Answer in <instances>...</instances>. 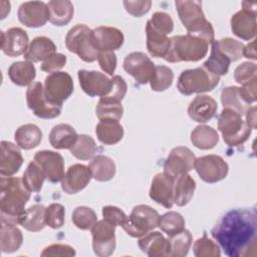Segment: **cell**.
<instances>
[{
  "label": "cell",
  "instance_id": "74e56055",
  "mask_svg": "<svg viewBox=\"0 0 257 257\" xmlns=\"http://www.w3.org/2000/svg\"><path fill=\"white\" fill-rule=\"evenodd\" d=\"M221 101L224 108L233 109L242 115H245L250 107V104H248L242 97L238 86H227L223 88L221 92Z\"/></svg>",
  "mask_w": 257,
  "mask_h": 257
},
{
  "label": "cell",
  "instance_id": "ba28073f",
  "mask_svg": "<svg viewBox=\"0 0 257 257\" xmlns=\"http://www.w3.org/2000/svg\"><path fill=\"white\" fill-rule=\"evenodd\" d=\"M160 215L148 205L136 206L121 226L127 235L140 238L158 227Z\"/></svg>",
  "mask_w": 257,
  "mask_h": 257
},
{
  "label": "cell",
  "instance_id": "8992f818",
  "mask_svg": "<svg viewBox=\"0 0 257 257\" xmlns=\"http://www.w3.org/2000/svg\"><path fill=\"white\" fill-rule=\"evenodd\" d=\"M219 81L220 76L202 66L184 70L178 78L177 87L182 94L191 95L211 91L218 85Z\"/></svg>",
  "mask_w": 257,
  "mask_h": 257
},
{
  "label": "cell",
  "instance_id": "83f0119b",
  "mask_svg": "<svg viewBox=\"0 0 257 257\" xmlns=\"http://www.w3.org/2000/svg\"><path fill=\"white\" fill-rule=\"evenodd\" d=\"M147 33V48L149 53L154 57H165L170 48V38L156 30L149 22L146 26Z\"/></svg>",
  "mask_w": 257,
  "mask_h": 257
},
{
  "label": "cell",
  "instance_id": "680465c9",
  "mask_svg": "<svg viewBox=\"0 0 257 257\" xmlns=\"http://www.w3.org/2000/svg\"><path fill=\"white\" fill-rule=\"evenodd\" d=\"M151 1H123L125 10L136 17H141L148 13L151 8Z\"/></svg>",
  "mask_w": 257,
  "mask_h": 257
},
{
  "label": "cell",
  "instance_id": "4316f807",
  "mask_svg": "<svg viewBox=\"0 0 257 257\" xmlns=\"http://www.w3.org/2000/svg\"><path fill=\"white\" fill-rule=\"evenodd\" d=\"M76 131L67 123H59L52 127L49 134V143L56 150L70 149L77 140Z\"/></svg>",
  "mask_w": 257,
  "mask_h": 257
},
{
  "label": "cell",
  "instance_id": "f35d334b",
  "mask_svg": "<svg viewBox=\"0 0 257 257\" xmlns=\"http://www.w3.org/2000/svg\"><path fill=\"white\" fill-rule=\"evenodd\" d=\"M231 60L223 53L220 51L218 48L216 41L212 42V48H211V54L209 58L204 62L203 66L208 69L210 72L221 76L225 75L230 66Z\"/></svg>",
  "mask_w": 257,
  "mask_h": 257
},
{
  "label": "cell",
  "instance_id": "60d3db41",
  "mask_svg": "<svg viewBox=\"0 0 257 257\" xmlns=\"http://www.w3.org/2000/svg\"><path fill=\"white\" fill-rule=\"evenodd\" d=\"M71 155L80 161H87L94 157L97 147L94 140L87 135H78L76 142L69 149Z\"/></svg>",
  "mask_w": 257,
  "mask_h": 257
},
{
  "label": "cell",
  "instance_id": "d6a6232c",
  "mask_svg": "<svg viewBox=\"0 0 257 257\" xmlns=\"http://www.w3.org/2000/svg\"><path fill=\"white\" fill-rule=\"evenodd\" d=\"M16 145L23 150L36 148L42 140V132L33 123H26L19 126L14 135Z\"/></svg>",
  "mask_w": 257,
  "mask_h": 257
},
{
  "label": "cell",
  "instance_id": "e575fe53",
  "mask_svg": "<svg viewBox=\"0 0 257 257\" xmlns=\"http://www.w3.org/2000/svg\"><path fill=\"white\" fill-rule=\"evenodd\" d=\"M23 242L22 232L13 224L2 223L0 231V247L3 253L17 251Z\"/></svg>",
  "mask_w": 257,
  "mask_h": 257
},
{
  "label": "cell",
  "instance_id": "5bb4252c",
  "mask_svg": "<svg viewBox=\"0 0 257 257\" xmlns=\"http://www.w3.org/2000/svg\"><path fill=\"white\" fill-rule=\"evenodd\" d=\"M115 226L104 219L97 221L91 228L92 248L96 256L106 257L115 249Z\"/></svg>",
  "mask_w": 257,
  "mask_h": 257
},
{
  "label": "cell",
  "instance_id": "52a82bcc",
  "mask_svg": "<svg viewBox=\"0 0 257 257\" xmlns=\"http://www.w3.org/2000/svg\"><path fill=\"white\" fill-rule=\"evenodd\" d=\"M65 45L70 52L75 53L85 62H93L97 59L99 51L93 43L92 30L84 24H77L67 32Z\"/></svg>",
  "mask_w": 257,
  "mask_h": 257
},
{
  "label": "cell",
  "instance_id": "6f0895ef",
  "mask_svg": "<svg viewBox=\"0 0 257 257\" xmlns=\"http://www.w3.org/2000/svg\"><path fill=\"white\" fill-rule=\"evenodd\" d=\"M66 64V56L62 53H55L44 60L41 64V70L45 72H56Z\"/></svg>",
  "mask_w": 257,
  "mask_h": 257
},
{
  "label": "cell",
  "instance_id": "277c9868",
  "mask_svg": "<svg viewBox=\"0 0 257 257\" xmlns=\"http://www.w3.org/2000/svg\"><path fill=\"white\" fill-rule=\"evenodd\" d=\"M209 43L204 39L191 35H176L170 38V48L164 59L168 62L198 61L208 52Z\"/></svg>",
  "mask_w": 257,
  "mask_h": 257
},
{
  "label": "cell",
  "instance_id": "7bdbcfd3",
  "mask_svg": "<svg viewBox=\"0 0 257 257\" xmlns=\"http://www.w3.org/2000/svg\"><path fill=\"white\" fill-rule=\"evenodd\" d=\"M95 112L99 120H102V119L119 120L123 114V107L120 101H114V100H109V99L100 97L96 105Z\"/></svg>",
  "mask_w": 257,
  "mask_h": 257
},
{
  "label": "cell",
  "instance_id": "7dc6e473",
  "mask_svg": "<svg viewBox=\"0 0 257 257\" xmlns=\"http://www.w3.org/2000/svg\"><path fill=\"white\" fill-rule=\"evenodd\" d=\"M193 251L196 257H219L221 255L219 245L209 239L206 234L194 243Z\"/></svg>",
  "mask_w": 257,
  "mask_h": 257
},
{
  "label": "cell",
  "instance_id": "91938a15",
  "mask_svg": "<svg viewBox=\"0 0 257 257\" xmlns=\"http://www.w3.org/2000/svg\"><path fill=\"white\" fill-rule=\"evenodd\" d=\"M256 82L257 77L245 84H242V86L239 87L242 97L248 104H251L256 100Z\"/></svg>",
  "mask_w": 257,
  "mask_h": 257
},
{
  "label": "cell",
  "instance_id": "9f6ffc18",
  "mask_svg": "<svg viewBox=\"0 0 257 257\" xmlns=\"http://www.w3.org/2000/svg\"><path fill=\"white\" fill-rule=\"evenodd\" d=\"M97 61L100 68L109 75H112L116 68V55L113 51H99Z\"/></svg>",
  "mask_w": 257,
  "mask_h": 257
},
{
  "label": "cell",
  "instance_id": "d4e9b609",
  "mask_svg": "<svg viewBox=\"0 0 257 257\" xmlns=\"http://www.w3.org/2000/svg\"><path fill=\"white\" fill-rule=\"evenodd\" d=\"M140 249L150 257L169 256V240L160 232H149L139 240Z\"/></svg>",
  "mask_w": 257,
  "mask_h": 257
},
{
  "label": "cell",
  "instance_id": "f546056e",
  "mask_svg": "<svg viewBox=\"0 0 257 257\" xmlns=\"http://www.w3.org/2000/svg\"><path fill=\"white\" fill-rule=\"evenodd\" d=\"M196 190L195 180L187 173L175 178L174 182V204L177 206L187 205Z\"/></svg>",
  "mask_w": 257,
  "mask_h": 257
},
{
  "label": "cell",
  "instance_id": "7a4b0ae2",
  "mask_svg": "<svg viewBox=\"0 0 257 257\" xmlns=\"http://www.w3.org/2000/svg\"><path fill=\"white\" fill-rule=\"evenodd\" d=\"M30 199V191L18 177L0 179L1 223L18 225L25 213V205Z\"/></svg>",
  "mask_w": 257,
  "mask_h": 257
},
{
  "label": "cell",
  "instance_id": "9c48e42d",
  "mask_svg": "<svg viewBox=\"0 0 257 257\" xmlns=\"http://www.w3.org/2000/svg\"><path fill=\"white\" fill-rule=\"evenodd\" d=\"M27 106L40 118H54L61 112L62 105L48 101L44 95V88L41 82H32L26 90Z\"/></svg>",
  "mask_w": 257,
  "mask_h": 257
},
{
  "label": "cell",
  "instance_id": "2e32d148",
  "mask_svg": "<svg viewBox=\"0 0 257 257\" xmlns=\"http://www.w3.org/2000/svg\"><path fill=\"white\" fill-rule=\"evenodd\" d=\"M79 84L82 90L91 97L105 96L111 88V78L104 73L95 70H78Z\"/></svg>",
  "mask_w": 257,
  "mask_h": 257
},
{
  "label": "cell",
  "instance_id": "30bf717a",
  "mask_svg": "<svg viewBox=\"0 0 257 257\" xmlns=\"http://www.w3.org/2000/svg\"><path fill=\"white\" fill-rule=\"evenodd\" d=\"M43 88L48 101L62 105V102L73 92V80L67 72H52L45 77Z\"/></svg>",
  "mask_w": 257,
  "mask_h": 257
},
{
  "label": "cell",
  "instance_id": "d590c367",
  "mask_svg": "<svg viewBox=\"0 0 257 257\" xmlns=\"http://www.w3.org/2000/svg\"><path fill=\"white\" fill-rule=\"evenodd\" d=\"M191 142L198 149L211 150L218 144L219 135L212 126L201 124L191 133Z\"/></svg>",
  "mask_w": 257,
  "mask_h": 257
},
{
  "label": "cell",
  "instance_id": "9a60e30c",
  "mask_svg": "<svg viewBox=\"0 0 257 257\" xmlns=\"http://www.w3.org/2000/svg\"><path fill=\"white\" fill-rule=\"evenodd\" d=\"M195 160V155L189 148H174L164 164V173L174 179L182 174H187L194 168Z\"/></svg>",
  "mask_w": 257,
  "mask_h": 257
},
{
  "label": "cell",
  "instance_id": "484cf974",
  "mask_svg": "<svg viewBox=\"0 0 257 257\" xmlns=\"http://www.w3.org/2000/svg\"><path fill=\"white\" fill-rule=\"evenodd\" d=\"M56 53V46L54 42L45 36L35 37L29 44L24 58L31 62L44 61L51 55Z\"/></svg>",
  "mask_w": 257,
  "mask_h": 257
},
{
  "label": "cell",
  "instance_id": "4dcf8cb0",
  "mask_svg": "<svg viewBox=\"0 0 257 257\" xmlns=\"http://www.w3.org/2000/svg\"><path fill=\"white\" fill-rule=\"evenodd\" d=\"M48 20L55 26H63L73 17V5L68 0H54L47 3Z\"/></svg>",
  "mask_w": 257,
  "mask_h": 257
},
{
  "label": "cell",
  "instance_id": "7c38bea8",
  "mask_svg": "<svg viewBox=\"0 0 257 257\" xmlns=\"http://www.w3.org/2000/svg\"><path fill=\"white\" fill-rule=\"evenodd\" d=\"M194 169L204 182L210 184L225 179L229 171L228 164L217 155H208L196 159Z\"/></svg>",
  "mask_w": 257,
  "mask_h": 257
},
{
  "label": "cell",
  "instance_id": "94428289",
  "mask_svg": "<svg viewBox=\"0 0 257 257\" xmlns=\"http://www.w3.org/2000/svg\"><path fill=\"white\" fill-rule=\"evenodd\" d=\"M242 55H244L246 58L250 59H256V50H255V40L250 42L249 44L245 45L243 47V52Z\"/></svg>",
  "mask_w": 257,
  "mask_h": 257
},
{
  "label": "cell",
  "instance_id": "f6af8a7d",
  "mask_svg": "<svg viewBox=\"0 0 257 257\" xmlns=\"http://www.w3.org/2000/svg\"><path fill=\"white\" fill-rule=\"evenodd\" d=\"M71 220L78 229L89 230L97 222V217L92 209L85 206H79L73 210Z\"/></svg>",
  "mask_w": 257,
  "mask_h": 257
},
{
  "label": "cell",
  "instance_id": "6125c7cd",
  "mask_svg": "<svg viewBox=\"0 0 257 257\" xmlns=\"http://www.w3.org/2000/svg\"><path fill=\"white\" fill-rule=\"evenodd\" d=\"M246 121L251 126V128H255L256 126V106H251L245 113Z\"/></svg>",
  "mask_w": 257,
  "mask_h": 257
},
{
  "label": "cell",
  "instance_id": "816d5d0a",
  "mask_svg": "<svg viewBox=\"0 0 257 257\" xmlns=\"http://www.w3.org/2000/svg\"><path fill=\"white\" fill-rule=\"evenodd\" d=\"M257 77V66L253 62H243L234 71V78L239 84H245Z\"/></svg>",
  "mask_w": 257,
  "mask_h": 257
},
{
  "label": "cell",
  "instance_id": "5b68a950",
  "mask_svg": "<svg viewBox=\"0 0 257 257\" xmlns=\"http://www.w3.org/2000/svg\"><path fill=\"white\" fill-rule=\"evenodd\" d=\"M218 130L224 142L231 147L242 145L251 134V126L243 119V115L230 108H223L218 118Z\"/></svg>",
  "mask_w": 257,
  "mask_h": 257
},
{
  "label": "cell",
  "instance_id": "1f68e13d",
  "mask_svg": "<svg viewBox=\"0 0 257 257\" xmlns=\"http://www.w3.org/2000/svg\"><path fill=\"white\" fill-rule=\"evenodd\" d=\"M10 80L19 86L30 85L35 78V67L31 61H17L8 68Z\"/></svg>",
  "mask_w": 257,
  "mask_h": 257
},
{
  "label": "cell",
  "instance_id": "c3c4849f",
  "mask_svg": "<svg viewBox=\"0 0 257 257\" xmlns=\"http://www.w3.org/2000/svg\"><path fill=\"white\" fill-rule=\"evenodd\" d=\"M216 44L220 49V51L223 52L231 60V62L237 61L243 56L242 52H243L244 45L236 39H233L230 37L222 38L216 41Z\"/></svg>",
  "mask_w": 257,
  "mask_h": 257
},
{
  "label": "cell",
  "instance_id": "f1b7e54d",
  "mask_svg": "<svg viewBox=\"0 0 257 257\" xmlns=\"http://www.w3.org/2000/svg\"><path fill=\"white\" fill-rule=\"evenodd\" d=\"M95 134L100 143L111 146L117 144L123 137V128L118 120L102 119L95 127Z\"/></svg>",
  "mask_w": 257,
  "mask_h": 257
},
{
  "label": "cell",
  "instance_id": "bcb514c9",
  "mask_svg": "<svg viewBox=\"0 0 257 257\" xmlns=\"http://www.w3.org/2000/svg\"><path fill=\"white\" fill-rule=\"evenodd\" d=\"M174 80L172 69L166 65H157L153 79L150 81L151 88L155 91H164L168 89Z\"/></svg>",
  "mask_w": 257,
  "mask_h": 257
},
{
  "label": "cell",
  "instance_id": "d6986e66",
  "mask_svg": "<svg viewBox=\"0 0 257 257\" xmlns=\"http://www.w3.org/2000/svg\"><path fill=\"white\" fill-rule=\"evenodd\" d=\"M174 182L175 179L165 173L157 174L152 181L150 198L165 208H172L174 205Z\"/></svg>",
  "mask_w": 257,
  "mask_h": 257
},
{
  "label": "cell",
  "instance_id": "ee69618b",
  "mask_svg": "<svg viewBox=\"0 0 257 257\" xmlns=\"http://www.w3.org/2000/svg\"><path fill=\"white\" fill-rule=\"evenodd\" d=\"M158 227L171 236L185 229V219L180 213L171 211L160 216Z\"/></svg>",
  "mask_w": 257,
  "mask_h": 257
},
{
  "label": "cell",
  "instance_id": "3957f363",
  "mask_svg": "<svg viewBox=\"0 0 257 257\" xmlns=\"http://www.w3.org/2000/svg\"><path fill=\"white\" fill-rule=\"evenodd\" d=\"M178 15L188 34L200 37L209 44L214 41V28L206 19L202 10V2L196 0L176 1Z\"/></svg>",
  "mask_w": 257,
  "mask_h": 257
},
{
  "label": "cell",
  "instance_id": "6da1fadb",
  "mask_svg": "<svg viewBox=\"0 0 257 257\" xmlns=\"http://www.w3.org/2000/svg\"><path fill=\"white\" fill-rule=\"evenodd\" d=\"M211 235L229 257L254 255L257 240L255 211L247 209L228 211L214 226Z\"/></svg>",
  "mask_w": 257,
  "mask_h": 257
},
{
  "label": "cell",
  "instance_id": "b9f144b4",
  "mask_svg": "<svg viewBox=\"0 0 257 257\" xmlns=\"http://www.w3.org/2000/svg\"><path fill=\"white\" fill-rule=\"evenodd\" d=\"M45 179L46 177L44 175V172L34 160L31 163H29L28 167L26 168L22 176V181L25 187L30 192H35V193L41 190Z\"/></svg>",
  "mask_w": 257,
  "mask_h": 257
},
{
  "label": "cell",
  "instance_id": "7402d4cb",
  "mask_svg": "<svg viewBox=\"0 0 257 257\" xmlns=\"http://www.w3.org/2000/svg\"><path fill=\"white\" fill-rule=\"evenodd\" d=\"M92 40L98 51H113L121 47L122 32L110 26H98L92 30Z\"/></svg>",
  "mask_w": 257,
  "mask_h": 257
},
{
  "label": "cell",
  "instance_id": "44dd1931",
  "mask_svg": "<svg viewBox=\"0 0 257 257\" xmlns=\"http://www.w3.org/2000/svg\"><path fill=\"white\" fill-rule=\"evenodd\" d=\"M28 35L26 31L19 27L9 28L1 31V50L10 57L24 54L28 48Z\"/></svg>",
  "mask_w": 257,
  "mask_h": 257
},
{
  "label": "cell",
  "instance_id": "4fadbf2b",
  "mask_svg": "<svg viewBox=\"0 0 257 257\" xmlns=\"http://www.w3.org/2000/svg\"><path fill=\"white\" fill-rule=\"evenodd\" d=\"M124 70L131 74L138 83L150 82L156 72V65L144 52L135 51L127 54L123 60Z\"/></svg>",
  "mask_w": 257,
  "mask_h": 257
},
{
  "label": "cell",
  "instance_id": "8fae6325",
  "mask_svg": "<svg viewBox=\"0 0 257 257\" xmlns=\"http://www.w3.org/2000/svg\"><path fill=\"white\" fill-rule=\"evenodd\" d=\"M243 8L231 17L232 32L243 40H251L256 35V3L242 2Z\"/></svg>",
  "mask_w": 257,
  "mask_h": 257
},
{
  "label": "cell",
  "instance_id": "f5cc1de1",
  "mask_svg": "<svg viewBox=\"0 0 257 257\" xmlns=\"http://www.w3.org/2000/svg\"><path fill=\"white\" fill-rule=\"evenodd\" d=\"M127 85L124 79L119 75H113L111 77V88L108 94L102 96L101 98L114 100V101H121L126 93Z\"/></svg>",
  "mask_w": 257,
  "mask_h": 257
},
{
  "label": "cell",
  "instance_id": "db71d44e",
  "mask_svg": "<svg viewBox=\"0 0 257 257\" xmlns=\"http://www.w3.org/2000/svg\"><path fill=\"white\" fill-rule=\"evenodd\" d=\"M102 216L105 221L112 224L113 226H122L127 216L124 214L122 210L114 206H105L102 208Z\"/></svg>",
  "mask_w": 257,
  "mask_h": 257
},
{
  "label": "cell",
  "instance_id": "ffe728a7",
  "mask_svg": "<svg viewBox=\"0 0 257 257\" xmlns=\"http://www.w3.org/2000/svg\"><path fill=\"white\" fill-rule=\"evenodd\" d=\"M91 178L89 167L82 164H74L67 169L61 181V189L66 194H76L88 185Z\"/></svg>",
  "mask_w": 257,
  "mask_h": 257
},
{
  "label": "cell",
  "instance_id": "ac0fdd59",
  "mask_svg": "<svg viewBox=\"0 0 257 257\" xmlns=\"http://www.w3.org/2000/svg\"><path fill=\"white\" fill-rule=\"evenodd\" d=\"M18 20L27 27H41L48 20L47 4L40 1L22 3L17 11Z\"/></svg>",
  "mask_w": 257,
  "mask_h": 257
},
{
  "label": "cell",
  "instance_id": "cb8c5ba5",
  "mask_svg": "<svg viewBox=\"0 0 257 257\" xmlns=\"http://www.w3.org/2000/svg\"><path fill=\"white\" fill-rule=\"evenodd\" d=\"M218 105L214 98L209 95H198L188 107L189 116L197 122H207L216 114Z\"/></svg>",
  "mask_w": 257,
  "mask_h": 257
},
{
  "label": "cell",
  "instance_id": "11a10c76",
  "mask_svg": "<svg viewBox=\"0 0 257 257\" xmlns=\"http://www.w3.org/2000/svg\"><path fill=\"white\" fill-rule=\"evenodd\" d=\"M74 255V248L67 244H51L44 248V250L41 252V256L43 257H66Z\"/></svg>",
  "mask_w": 257,
  "mask_h": 257
},
{
  "label": "cell",
  "instance_id": "603a6c76",
  "mask_svg": "<svg viewBox=\"0 0 257 257\" xmlns=\"http://www.w3.org/2000/svg\"><path fill=\"white\" fill-rule=\"evenodd\" d=\"M23 164V157L17 145L11 142H1L0 174L4 177H11L16 174Z\"/></svg>",
  "mask_w": 257,
  "mask_h": 257
},
{
  "label": "cell",
  "instance_id": "8d00e7d4",
  "mask_svg": "<svg viewBox=\"0 0 257 257\" xmlns=\"http://www.w3.org/2000/svg\"><path fill=\"white\" fill-rule=\"evenodd\" d=\"M45 207L40 204L33 205L25 210V213L20 221L24 229L30 232H38L45 226Z\"/></svg>",
  "mask_w": 257,
  "mask_h": 257
},
{
  "label": "cell",
  "instance_id": "681fc988",
  "mask_svg": "<svg viewBox=\"0 0 257 257\" xmlns=\"http://www.w3.org/2000/svg\"><path fill=\"white\" fill-rule=\"evenodd\" d=\"M65 210L61 204L53 203L45 209V223L52 229L61 228L64 224Z\"/></svg>",
  "mask_w": 257,
  "mask_h": 257
},
{
  "label": "cell",
  "instance_id": "f907efd6",
  "mask_svg": "<svg viewBox=\"0 0 257 257\" xmlns=\"http://www.w3.org/2000/svg\"><path fill=\"white\" fill-rule=\"evenodd\" d=\"M148 22L156 30L167 35L170 34L174 29V21L166 12H155Z\"/></svg>",
  "mask_w": 257,
  "mask_h": 257
},
{
  "label": "cell",
  "instance_id": "e0dca14e",
  "mask_svg": "<svg viewBox=\"0 0 257 257\" xmlns=\"http://www.w3.org/2000/svg\"><path fill=\"white\" fill-rule=\"evenodd\" d=\"M34 161L40 166L46 179L50 183H58L62 181L64 173L63 157L53 151H39L34 155Z\"/></svg>",
  "mask_w": 257,
  "mask_h": 257
},
{
  "label": "cell",
  "instance_id": "ab89813d",
  "mask_svg": "<svg viewBox=\"0 0 257 257\" xmlns=\"http://www.w3.org/2000/svg\"><path fill=\"white\" fill-rule=\"evenodd\" d=\"M169 256L170 257H185L192 245V234L189 230L182 231L169 236Z\"/></svg>",
  "mask_w": 257,
  "mask_h": 257
},
{
  "label": "cell",
  "instance_id": "836d02e7",
  "mask_svg": "<svg viewBox=\"0 0 257 257\" xmlns=\"http://www.w3.org/2000/svg\"><path fill=\"white\" fill-rule=\"evenodd\" d=\"M88 167L92 178L98 182H107L115 175L114 162L107 156L98 155L93 157Z\"/></svg>",
  "mask_w": 257,
  "mask_h": 257
}]
</instances>
